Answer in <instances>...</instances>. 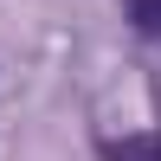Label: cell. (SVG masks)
Masks as SVG:
<instances>
[{
    "mask_svg": "<svg viewBox=\"0 0 161 161\" xmlns=\"http://www.w3.org/2000/svg\"><path fill=\"white\" fill-rule=\"evenodd\" d=\"M97 155L103 161H161V136L155 129H142V136H103Z\"/></svg>",
    "mask_w": 161,
    "mask_h": 161,
    "instance_id": "obj_1",
    "label": "cell"
},
{
    "mask_svg": "<svg viewBox=\"0 0 161 161\" xmlns=\"http://www.w3.org/2000/svg\"><path fill=\"white\" fill-rule=\"evenodd\" d=\"M123 7H129V26L142 39H161V0H123Z\"/></svg>",
    "mask_w": 161,
    "mask_h": 161,
    "instance_id": "obj_2",
    "label": "cell"
}]
</instances>
